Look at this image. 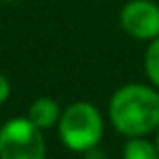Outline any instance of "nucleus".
<instances>
[{"label":"nucleus","instance_id":"f257e3e1","mask_svg":"<svg viewBox=\"0 0 159 159\" xmlns=\"http://www.w3.org/2000/svg\"><path fill=\"white\" fill-rule=\"evenodd\" d=\"M109 119L117 133L145 137L159 129V89L141 83H129L113 93L109 101Z\"/></svg>","mask_w":159,"mask_h":159},{"label":"nucleus","instance_id":"423d86ee","mask_svg":"<svg viewBox=\"0 0 159 159\" xmlns=\"http://www.w3.org/2000/svg\"><path fill=\"white\" fill-rule=\"evenodd\" d=\"M123 159H159V151L145 137H129L123 145Z\"/></svg>","mask_w":159,"mask_h":159},{"label":"nucleus","instance_id":"9d476101","mask_svg":"<svg viewBox=\"0 0 159 159\" xmlns=\"http://www.w3.org/2000/svg\"><path fill=\"white\" fill-rule=\"evenodd\" d=\"M157 135H155V141H153V143H155V147H157V151H159V129H157Z\"/></svg>","mask_w":159,"mask_h":159},{"label":"nucleus","instance_id":"0eeeda50","mask_svg":"<svg viewBox=\"0 0 159 159\" xmlns=\"http://www.w3.org/2000/svg\"><path fill=\"white\" fill-rule=\"evenodd\" d=\"M145 73L151 85L159 89V36L149 43L147 51H145Z\"/></svg>","mask_w":159,"mask_h":159},{"label":"nucleus","instance_id":"9b49d317","mask_svg":"<svg viewBox=\"0 0 159 159\" xmlns=\"http://www.w3.org/2000/svg\"><path fill=\"white\" fill-rule=\"evenodd\" d=\"M8 2H10V0H8Z\"/></svg>","mask_w":159,"mask_h":159},{"label":"nucleus","instance_id":"20e7f679","mask_svg":"<svg viewBox=\"0 0 159 159\" xmlns=\"http://www.w3.org/2000/svg\"><path fill=\"white\" fill-rule=\"evenodd\" d=\"M121 26L129 36L151 43L159 36V4L153 0H129L121 8Z\"/></svg>","mask_w":159,"mask_h":159},{"label":"nucleus","instance_id":"6e6552de","mask_svg":"<svg viewBox=\"0 0 159 159\" xmlns=\"http://www.w3.org/2000/svg\"><path fill=\"white\" fill-rule=\"evenodd\" d=\"M8 97H10V81L0 73V105H4Z\"/></svg>","mask_w":159,"mask_h":159},{"label":"nucleus","instance_id":"1a4fd4ad","mask_svg":"<svg viewBox=\"0 0 159 159\" xmlns=\"http://www.w3.org/2000/svg\"><path fill=\"white\" fill-rule=\"evenodd\" d=\"M85 159H105V151L99 149V145H97V147L89 149V151L85 153Z\"/></svg>","mask_w":159,"mask_h":159},{"label":"nucleus","instance_id":"f03ea898","mask_svg":"<svg viewBox=\"0 0 159 159\" xmlns=\"http://www.w3.org/2000/svg\"><path fill=\"white\" fill-rule=\"evenodd\" d=\"M57 129L65 147L75 153H87L89 149L97 147L103 139L105 123L101 111L93 103L75 101L65 107Z\"/></svg>","mask_w":159,"mask_h":159},{"label":"nucleus","instance_id":"7ed1b4c3","mask_svg":"<svg viewBox=\"0 0 159 159\" xmlns=\"http://www.w3.org/2000/svg\"><path fill=\"white\" fill-rule=\"evenodd\" d=\"M0 159H47L43 131L28 117L8 119L0 127Z\"/></svg>","mask_w":159,"mask_h":159},{"label":"nucleus","instance_id":"39448f33","mask_svg":"<svg viewBox=\"0 0 159 159\" xmlns=\"http://www.w3.org/2000/svg\"><path fill=\"white\" fill-rule=\"evenodd\" d=\"M61 115H62L61 105L51 97H39L36 101H32L30 107H28V113H26V117L40 131L57 127L58 121H61Z\"/></svg>","mask_w":159,"mask_h":159}]
</instances>
